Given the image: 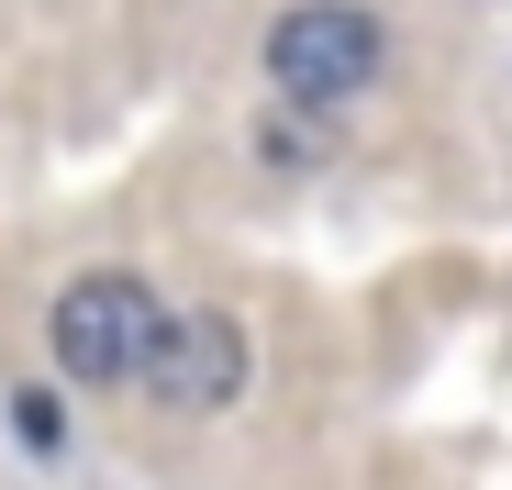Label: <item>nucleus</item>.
<instances>
[{
    "label": "nucleus",
    "mask_w": 512,
    "mask_h": 490,
    "mask_svg": "<svg viewBox=\"0 0 512 490\" xmlns=\"http://www.w3.org/2000/svg\"><path fill=\"white\" fill-rule=\"evenodd\" d=\"M12 424H23V446H56V401H45V390H23V401H12Z\"/></svg>",
    "instance_id": "4"
},
{
    "label": "nucleus",
    "mask_w": 512,
    "mask_h": 490,
    "mask_svg": "<svg viewBox=\"0 0 512 490\" xmlns=\"http://www.w3.org/2000/svg\"><path fill=\"white\" fill-rule=\"evenodd\" d=\"M145 390L167 401V413H223V401L245 390V335H234L223 312L156 323V346H145Z\"/></svg>",
    "instance_id": "3"
},
{
    "label": "nucleus",
    "mask_w": 512,
    "mask_h": 490,
    "mask_svg": "<svg viewBox=\"0 0 512 490\" xmlns=\"http://www.w3.org/2000/svg\"><path fill=\"white\" fill-rule=\"evenodd\" d=\"M390 34L379 12H357V0H301V12L268 23V78L301 101V112H334V101H357L368 78H379Z\"/></svg>",
    "instance_id": "1"
},
{
    "label": "nucleus",
    "mask_w": 512,
    "mask_h": 490,
    "mask_svg": "<svg viewBox=\"0 0 512 490\" xmlns=\"http://www.w3.org/2000/svg\"><path fill=\"white\" fill-rule=\"evenodd\" d=\"M45 346H56L67 379H90V390L145 379V346H156V301H145V279H134V268H90V279H67L56 312H45Z\"/></svg>",
    "instance_id": "2"
}]
</instances>
